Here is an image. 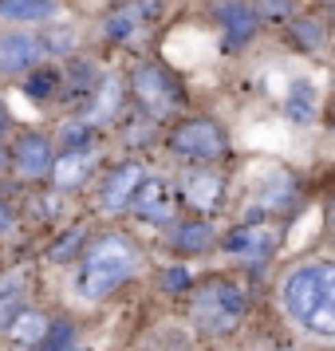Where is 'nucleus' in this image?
Masks as SVG:
<instances>
[{"mask_svg": "<svg viewBox=\"0 0 335 351\" xmlns=\"http://www.w3.org/2000/svg\"><path fill=\"white\" fill-rule=\"evenodd\" d=\"M134 269H138V245L127 233H103V237L87 241L75 288L87 300H103L114 288L127 285L134 276Z\"/></svg>", "mask_w": 335, "mask_h": 351, "instance_id": "obj_1", "label": "nucleus"}, {"mask_svg": "<svg viewBox=\"0 0 335 351\" xmlns=\"http://www.w3.org/2000/svg\"><path fill=\"white\" fill-rule=\"evenodd\" d=\"M249 312V296L245 288L233 280H206L193 288L190 316L206 335H229L240 328V319Z\"/></svg>", "mask_w": 335, "mask_h": 351, "instance_id": "obj_2", "label": "nucleus"}, {"mask_svg": "<svg viewBox=\"0 0 335 351\" xmlns=\"http://www.w3.org/2000/svg\"><path fill=\"white\" fill-rule=\"evenodd\" d=\"M166 146H170V154H177L186 162H201V166L229 154V138H225V130L213 119H182L166 134Z\"/></svg>", "mask_w": 335, "mask_h": 351, "instance_id": "obj_3", "label": "nucleus"}, {"mask_svg": "<svg viewBox=\"0 0 335 351\" xmlns=\"http://www.w3.org/2000/svg\"><path fill=\"white\" fill-rule=\"evenodd\" d=\"M130 91H134V99L142 103V111H150L154 119L174 114V107L182 103L177 80L158 64H134V71H130Z\"/></svg>", "mask_w": 335, "mask_h": 351, "instance_id": "obj_4", "label": "nucleus"}, {"mask_svg": "<svg viewBox=\"0 0 335 351\" xmlns=\"http://www.w3.org/2000/svg\"><path fill=\"white\" fill-rule=\"evenodd\" d=\"M44 56H51L44 36L24 32V28L0 32V75H28L32 67L44 64Z\"/></svg>", "mask_w": 335, "mask_h": 351, "instance_id": "obj_5", "label": "nucleus"}, {"mask_svg": "<svg viewBox=\"0 0 335 351\" xmlns=\"http://www.w3.org/2000/svg\"><path fill=\"white\" fill-rule=\"evenodd\" d=\"M280 296H284L288 316L296 319V324H303L319 304L327 300V296H323V285H319V265H300V269H292L284 276Z\"/></svg>", "mask_w": 335, "mask_h": 351, "instance_id": "obj_6", "label": "nucleus"}, {"mask_svg": "<svg viewBox=\"0 0 335 351\" xmlns=\"http://www.w3.org/2000/svg\"><path fill=\"white\" fill-rule=\"evenodd\" d=\"M130 209H134V217L146 221V225H174V217H177V193H174V186H170L166 178H150V174H146V182L138 186Z\"/></svg>", "mask_w": 335, "mask_h": 351, "instance_id": "obj_7", "label": "nucleus"}, {"mask_svg": "<svg viewBox=\"0 0 335 351\" xmlns=\"http://www.w3.org/2000/svg\"><path fill=\"white\" fill-rule=\"evenodd\" d=\"M8 158H12V170L20 178H28V182H40V178L51 174V166H55V146H51L48 134H40V130H28V134H20L12 150H8Z\"/></svg>", "mask_w": 335, "mask_h": 351, "instance_id": "obj_8", "label": "nucleus"}, {"mask_svg": "<svg viewBox=\"0 0 335 351\" xmlns=\"http://www.w3.org/2000/svg\"><path fill=\"white\" fill-rule=\"evenodd\" d=\"M276 245H280V229H276V225H264V221L240 225V229H233V233L221 241L225 253L237 256V261H249V265L269 261V256L276 253Z\"/></svg>", "mask_w": 335, "mask_h": 351, "instance_id": "obj_9", "label": "nucleus"}, {"mask_svg": "<svg viewBox=\"0 0 335 351\" xmlns=\"http://www.w3.org/2000/svg\"><path fill=\"white\" fill-rule=\"evenodd\" d=\"M142 182H146V170L138 166V162H119L111 174H107L103 190H99V206L107 209V213L130 209V202H134V193H138Z\"/></svg>", "mask_w": 335, "mask_h": 351, "instance_id": "obj_10", "label": "nucleus"}, {"mask_svg": "<svg viewBox=\"0 0 335 351\" xmlns=\"http://www.w3.org/2000/svg\"><path fill=\"white\" fill-rule=\"evenodd\" d=\"M95 170V150L91 146H71V150H60L55 154V166H51V186L60 193L79 190L83 182Z\"/></svg>", "mask_w": 335, "mask_h": 351, "instance_id": "obj_11", "label": "nucleus"}, {"mask_svg": "<svg viewBox=\"0 0 335 351\" xmlns=\"http://www.w3.org/2000/svg\"><path fill=\"white\" fill-rule=\"evenodd\" d=\"M154 12H158V0H127V4H119V8L107 12V20H103V36L119 44V40H127V36L138 32Z\"/></svg>", "mask_w": 335, "mask_h": 351, "instance_id": "obj_12", "label": "nucleus"}, {"mask_svg": "<svg viewBox=\"0 0 335 351\" xmlns=\"http://www.w3.org/2000/svg\"><path fill=\"white\" fill-rule=\"evenodd\" d=\"M51 335V319L40 308H20L16 316H8V339L16 348H40Z\"/></svg>", "mask_w": 335, "mask_h": 351, "instance_id": "obj_13", "label": "nucleus"}, {"mask_svg": "<svg viewBox=\"0 0 335 351\" xmlns=\"http://www.w3.org/2000/svg\"><path fill=\"white\" fill-rule=\"evenodd\" d=\"M221 32H225V44L229 48H240L245 40H253L256 24H260V16L253 12V4H245V0H233V4H221Z\"/></svg>", "mask_w": 335, "mask_h": 351, "instance_id": "obj_14", "label": "nucleus"}, {"mask_svg": "<svg viewBox=\"0 0 335 351\" xmlns=\"http://www.w3.org/2000/svg\"><path fill=\"white\" fill-rule=\"evenodd\" d=\"M217 245V233L209 221H177L170 233V249L174 253H206Z\"/></svg>", "mask_w": 335, "mask_h": 351, "instance_id": "obj_15", "label": "nucleus"}, {"mask_svg": "<svg viewBox=\"0 0 335 351\" xmlns=\"http://www.w3.org/2000/svg\"><path fill=\"white\" fill-rule=\"evenodd\" d=\"M221 186L225 182L213 174V170H193V174H186V182H182L186 202H190L193 209H213L221 202Z\"/></svg>", "mask_w": 335, "mask_h": 351, "instance_id": "obj_16", "label": "nucleus"}, {"mask_svg": "<svg viewBox=\"0 0 335 351\" xmlns=\"http://www.w3.org/2000/svg\"><path fill=\"white\" fill-rule=\"evenodd\" d=\"M55 12V0H0V16L16 24H36Z\"/></svg>", "mask_w": 335, "mask_h": 351, "instance_id": "obj_17", "label": "nucleus"}, {"mask_svg": "<svg viewBox=\"0 0 335 351\" xmlns=\"http://www.w3.org/2000/svg\"><path fill=\"white\" fill-rule=\"evenodd\" d=\"M119 107H123V83L103 80L95 87V107L87 111V123H91V127H95V123H107L111 114H119Z\"/></svg>", "mask_w": 335, "mask_h": 351, "instance_id": "obj_18", "label": "nucleus"}, {"mask_svg": "<svg viewBox=\"0 0 335 351\" xmlns=\"http://www.w3.org/2000/svg\"><path fill=\"white\" fill-rule=\"evenodd\" d=\"M288 119L292 123H312L316 119V87L308 80L292 83V91H288Z\"/></svg>", "mask_w": 335, "mask_h": 351, "instance_id": "obj_19", "label": "nucleus"}, {"mask_svg": "<svg viewBox=\"0 0 335 351\" xmlns=\"http://www.w3.org/2000/svg\"><path fill=\"white\" fill-rule=\"evenodd\" d=\"M83 249H87V225H71L64 237L48 249V261L51 265H67V261H75Z\"/></svg>", "mask_w": 335, "mask_h": 351, "instance_id": "obj_20", "label": "nucleus"}, {"mask_svg": "<svg viewBox=\"0 0 335 351\" xmlns=\"http://www.w3.org/2000/svg\"><path fill=\"white\" fill-rule=\"evenodd\" d=\"M24 296H28V280L24 272H8L0 276V316H16V308H24Z\"/></svg>", "mask_w": 335, "mask_h": 351, "instance_id": "obj_21", "label": "nucleus"}, {"mask_svg": "<svg viewBox=\"0 0 335 351\" xmlns=\"http://www.w3.org/2000/svg\"><path fill=\"white\" fill-rule=\"evenodd\" d=\"M32 99H51L60 91V71H48V67H32L28 75V87H24Z\"/></svg>", "mask_w": 335, "mask_h": 351, "instance_id": "obj_22", "label": "nucleus"}, {"mask_svg": "<svg viewBox=\"0 0 335 351\" xmlns=\"http://www.w3.org/2000/svg\"><path fill=\"white\" fill-rule=\"evenodd\" d=\"M253 12H256L260 20L276 24V20H288V16H292V0H253Z\"/></svg>", "mask_w": 335, "mask_h": 351, "instance_id": "obj_23", "label": "nucleus"}, {"mask_svg": "<svg viewBox=\"0 0 335 351\" xmlns=\"http://www.w3.org/2000/svg\"><path fill=\"white\" fill-rule=\"evenodd\" d=\"M292 40L303 44V48H316L319 40H323V28H319L316 20H292Z\"/></svg>", "mask_w": 335, "mask_h": 351, "instance_id": "obj_24", "label": "nucleus"}, {"mask_svg": "<svg viewBox=\"0 0 335 351\" xmlns=\"http://www.w3.org/2000/svg\"><path fill=\"white\" fill-rule=\"evenodd\" d=\"M162 288H166V292H186V288H190V272L182 269V265L166 269L162 272Z\"/></svg>", "mask_w": 335, "mask_h": 351, "instance_id": "obj_25", "label": "nucleus"}, {"mask_svg": "<svg viewBox=\"0 0 335 351\" xmlns=\"http://www.w3.org/2000/svg\"><path fill=\"white\" fill-rule=\"evenodd\" d=\"M319 285H323V296L335 300V261H323L319 265Z\"/></svg>", "mask_w": 335, "mask_h": 351, "instance_id": "obj_26", "label": "nucleus"}, {"mask_svg": "<svg viewBox=\"0 0 335 351\" xmlns=\"http://www.w3.org/2000/svg\"><path fill=\"white\" fill-rule=\"evenodd\" d=\"M8 225H12V213H8V209L0 206V233H4V229H8Z\"/></svg>", "mask_w": 335, "mask_h": 351, "instance_id": "obj_27", "label": "nucleus"}, {"mask_svg": "<svg viewBox=\"0 0 335 351\" xmlns=\"http://www.w3.org/2000/svg\"><path fill=\"white\" fill-rule=\"evenodd\" d=\"M4 130H8V107L0 103V134H4Z\"/></svg>", "mask_w": 335, "mask_h": 351, "instance_id": "obj_28", "label": "nucleus"}, {"mask_svg": "<svg viewBox=\"0 0 335 351\" xmlns=\"http://www.w3.org/2000/svg\"><path fill=\"white\" fill-rule=\"evenodd\" d=\"M51 351H79V348H71V343H64V348H51Z\"/></svg>", "mask_w": 335, "mask_h": 351, "instance_id": "obj_29", "label": "nucleus"}, {"mask_svg": "<svg viewBox=\"0 0 335 351\" xmlns=\"http://www.w3.org/2000/svg\"><path fill=\"white\" fill-rule=\"evenodd\" d=\"M221 4H233V0H221Z\"/></svg>", "mask_w": 335, "mask_h": 351, "instance_id": "obj_30", "label": "nucleus"}]
</instances>
